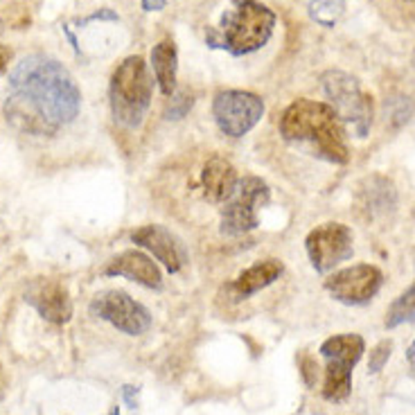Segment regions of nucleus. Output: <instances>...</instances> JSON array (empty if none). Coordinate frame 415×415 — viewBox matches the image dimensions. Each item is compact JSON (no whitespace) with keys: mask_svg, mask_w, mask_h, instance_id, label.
<instances>
[{"mask_svg":"<svg viewBox=\"0 0 415 415\" xmlns=\"http://www.w3.org/2000/svg\"><path fill=\"white\" fill-rule=\"evenodd\" d=\"M411 321H415V282L400 293L386 311V327H397Z\"/></svg>","mask_w":415,"mask_h":415,"instance_id":"6ab92c4d","label":"nucleus"},{"mask_svg":"<svg viewBox=\"0 0 415 415\" xmlns=\"http://www.w3.org/2000/svg\"><path fill=\"white\" fill-rule=\"evenodd\" d=\"M323 91L332 100V109L339 113L341 122H348L357 138H366L373 124V98L361 91L352 75L341 71H327L323 77Z\"/></svg>","mask_w":415,"mask_h":415,"instance_id":"39448f33","label":"nucleus"},{"mask_svg":"<svg viewBox=\"0 0 415 415\" xmlns=\"http://www.w3.org/2000/svg\"><path fill=\"white\" fill-rule=\"evenodd\" d=\"M413 62H415V57H413Z\"/></svg>","mask_w":415,"mask_h":415,"instance_id":"bb28decb","label":"nucleus"},{"mask_svg":"<svg viewBox=\"0 0 415 415\" xmlns=\"http://www.w3.org/2000/svg\"><path fill=\"white\" fill-rule=\"evenodd\" d=\"M201 183H203V194H205L208 201L223 203L232 196V192H235L237 172L228 160L212 158V160L205 163L203 174H201Z\"/></svg>","mask_w":415,"mask_h":415,"instance_id":"dca6fc26","label":"nucleus"},{"mask_svg":"<svg viewBox=\"0 0 415 415\" xmlns=\"http://www.w3.org/2000/svg\"><path fill=\"white\" fill-rule=\"evenodd\" d=\"M131 239L138 246H142L147 250H151L154 257L167 266L169 271H181L185 264V248L183 244L172 235L167 228L156 226V223H149V226H142L133 230Z\"/></svg>","mask_w":415,"mask_h":415,"instance_id":"f8f14e48","label":"nucleus"},{"mask_svg":"<svg viewBox=\"0 0 415 415\" xmlns=\"http://www.w3.org/2000/svg\"><path fill=\"white\" fill-rule=\"evenodd\" d=\"M275 25V14L255 0H237L221 19L223 43L235 55H246L269 41Z\"/></svg>","mask_w":415,"mask_h":415,"instance_id":"20e7f679","label":"nucleus"},{"mask_svg":"<svg viewBox=\"0 0 415 415\" xmlns=\"http://www.w3.org/2000/svg\"><path fill=\"white\" fill-rule=\"evenodd\" d=\"M192 95H187V93H178V95H174V100H172V104H169V111H167V116L169 118H174V120H178V118H183L190 109H192Z\"/></svg>","mask_w":415,"mask_h":415,"instance_id":"4be33fe9","label":"nucleus"},{"mask_svg":"<svg viewBox=\"0 0 415 415\" xmlns=\"http://www.w3.org/2000/svg\"><path fill=\"white\" fill-rule=\"evenodd\" d=\"M28 302L50 323H68L73 316V302L68 289L57 280H39L28 291Z\"/></svg>","mask_w":415,"mask_h":415,"instance_id":"ddd939ff","label":"nucleus"},{"mask_svg":"<svg viewBox=\"0 0 415 415\" xmlns=\"http://www.w3.org/2000/svg\"><path fill=\"white\" fill-rule=\"evenodd\" d=\"M307 253L316 271H330L352 255V230L343 223H323L307 235Z\"/></svg>","mask_w":415,"mask_h":415,"instance_id":"9d476101","label":"nucleus"},{"mask_svg":"<svg viewBox=\"0 0 415 415\" xmlns=\"http://www.w3.org/2000/svg\"><path fill=\"white\" fill-rule=\"evenodd\" d=\"M280 273H282V264L278 259H264V262H257L244 273H239V278L230 284V291L235 293L237 298H246L250 293L269 287L271 282L280 278Z\"/></svg>","mask_w":415,"mask_h":415,"instance_id":"f3484780","label":"nucleus"},{"mask_svg":"<svg viewBox=\"0 0 415 415\" xmlns=\"http://www.w3.org/2000/svg\"><path fill=\"white\" fill-rule=\"evenodd\" d=\"M345 12V0H311L309 16L323 28H334Z\"/></svg>","mask_w":415,"mask_h":415,"instance_id":"aec40b11","label":"nucleus"},{"mask_svg":"<svg viewBox=\"0 0 415 415\" xmlns=\"http://www.w3.org/2000/svg\"><path fill=\"white\" fill-rule=\"evenodd\" d=\"M280 133L287 142L305 145L314 151V156H321L330 163L343 165L350 160L343 122L330 104L296 100L284 109L280 118Z\"/></svg>","mask_w":415,"mask_h":415,"instance_id":"f03ea898","label":"nucleus"},{"mask_svg":"<svg viewBox=\"0 0 415 415\" xmlns=\"http://www.w3.org/2000/svg\"><path fill=\"white\" fill-rule=\"evenodd\" d=\"M107 275H124V278L140 282L145 287L158 289L160 287V271L149 257L140 250H124L118 257H113L107 266Z\"/></svg>","mask_w":415,"mask_h":415,"instance_id":"2eb2a0df","label":"nucleus"},{"mask_svg":"<svg viewBox=\"0 0 415 415\" xmlns=\"http://www.w3.org/2000/svg\"><path fill=\"white\" fill-rule=\"evenodd\" d=\"M151 66L156 73V82L165 95H174L176 91V46L174 41H160L151 50Z\"/></svg>","mask_w":415,"mask_h":415,"instance_id":"a211bd4d","label":"nucleus"},{"mask_svg":"<svg viewBox=\"0 0 415 415\" xmlns=\"http://www.w3.org/2000/svg\"><path fill=\"white\" fill-rule=\"evenodd\" d=\"M300 368H302V379H305V384L311 388L316 384V370H318V363L311 359V357H302L300 359Z\"/></svg>","mask_w":415,"mask_h":415,"instance_id":"5701e85b","label":"nucleus"},{"mask_svg":"<svg viewBox=\"0 0 415 415\" xmlns=\"http://www.w3.org/2000/svg\"><path fill=\"white\" fill-rule=\"evenodd\" d=\"M357 201L361 212L366 214L368 219H382L388 212L395 210L397 203V192L395 185L384 176H370L359 185V194Z\"/></svg>","mask_w":415,"mask_h":415,"instance_id":"4468645a","label":"nucleus"},{"mask_svg":"<svg viewBox=\"0 0 415 415\" xmlns=\"http://www.w3.org/2000/svg\"><path fill=\"white\" fill-rule=\"evenodd\" d=\"M82 93L73 75L50 57L32 55L10 73L7 120L21 131L50 136L80 113Z\"/></svg>","mask_w":415,"mask_h":415,"instance_id":"f257e3e1","label":"nucleus"},{"mask_svg":"<svg viewBox=\"0 0 415 415\" xmlns=\"http://www.w3.org/2000/svg\"><path fill=\"white\" fill-rule=\"evenodd\" d=\"M212 113L221 133L241 138L253 129L264 113L262 100L246 91H221L212 104Z\"/></svg>","mask_w":415,"mask_h":415,"instance_id":"6e6552de","label":"nucleus"},{"mask_svg":"<svg viewBox=\"0 0 415 415\" xmlns=\"http://www.w3.org/2000/svg\"><path fill=\"white\" fill-rule=\"evenodd\" d=\"M391 352H393V341L377 343L373 348V352H370V361H368L370 373H379V370L388 363V359H391Z\"/></svg>","mask_w":415,"mask_h":415,"instance_id":"412c9836","label":"nucleus"},{"mask_svg":"<svg viewBox=\"0 0 415 415\" xmlns=\"http://www.w3.org/2000/svg\"><path fill=\"white\" fill-rule=\"evenodd\" d=\"M269 201V187L262 178L246 176L235 187L221 212L223 235H241L257 226V208Z\"/></svg>","mask_w":415,"mask_h":415,"instance_id":"0eeeda50","label":"nucleus"},{"mask_svg":"<svg viewBox=\"0 0 415 415\" xmlns=\"http://www.w3.org/2000/svg\"><path fill=\"white\" fill-rule=\"evenodd\" d=\"M91 314L109 321L129 336H140L151 327L149 311L120 289H111L95 296V300L91 302Z\"/></svg>","mask_w":415,"mask_h":415,"instance_id":"1a4fd4ad","label":"nucleus"},{"mask_svg":"<svg viewBox=\"0 0 415 415\" xmlns=\"http://www.w3.org/2000/svg\"><path fill=\"white\" fill-rule=\"evenodd\" d=\"M366 343L359 334H339L321 345V354L327 359L323 397L330 402H343L352 388V368L361 359Z\"/></svg>","mask_w":415,"mask_h":415,"instance_id":"423d86ee","label":"nucleus"},{"mask_svg":"<svg viewBox=\"0 0 415 415\" xmlns=\"http://www.w3.org/2000/svg\"><path fill=\"white\" fill-rule=\"evenodd\" d=\"M154 80L142 57H129L118 66L111 80V111L122 127H140L149 109Z\"/></svg>","mask_w":415,"mask_h":415,"instance_id":"7ed1b4c3","label":"nucleus"},{"mask_svg":"<svg viewBox=\"0 0 415 415\" xmlns=\"http://www.w3.org/2000/svg\"><path fill=\"white\" fill-rule=\"evenodd\" d=\"M382 287V271L370 264H357L348 269L336 271L330 280L325 282V289L332 293L336 300L348 302V305H361L368 302Z\"/></svg>","mask_w":415,"mask_h":415,"instance_id":"9b49d317","label":"nucleus"},{"mask_svg":"<svg viewBox=\"0 0 415 415\" xmlns=\"http://www.w3.org/2000/svg\"><path fill=\"white\" fill-rule=\"evenodd\" d=\"M167 0H142V10L145 12H160L165 7Z\"/></svg>","mask_w":415,"mask_h":415,"instance_id":"b1692460","label":"nucleus"},{"mask_svg":"<svg viewBox=\"0 0 415 415\" xmlns=\"http://www.w3.org/2000/svg\"><path fill=\"white\" fill-rule=\"evenodd\" d=\"M10 59H12V52L7 50L5 46H0V73H3L5 68H7V64H10Z\"/></svg>","mask_w":415,"mask_h":415,"instance_id":"393cba45","label":"nucleus"},{"mask_svg":"<svg viewBox=\"0 0 415 415\" xmlns=\"http://www.w3.org/2000/svg\"><path fill=\"white\" fill-rule=\"evenodd\" d=\"M133 393H136V388L133 386H124L122 388V395H124V400H127V404L131 406V409H136V400H133Z\"/></svg>","mask_w":415,"mask_h":415,"instance_id":"a878e982","label":"nucleus"}]
</instances>
